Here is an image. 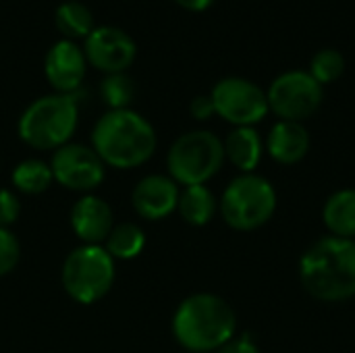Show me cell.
Segmentation results:
<instances>
[{
  "mask_svg": "<svg viewBox=\"0 0 355 353\" xmlns=\"http://www.w3.org/2000/svg\"><path fill=\"white\" fill-rule=\"evenodd\" d=\"M300 281L318 302L355 298V239L327 235L314 241L300 258Z\"/></svg>",
  "mask_w": 355,
  "mask_h": 353,
  "instance_id": "1",
  "label": "cell"
},
{
  "mask_svg": "<svg viewBox=\"0 0 355 353\" xmlns=\"http://www.w3.org/2000/svg\"><path fill=\"white\" fill-rule=\"evenodd\" d=\"M156 146L158 137L154 127L131 108L104 112L92 131V148L100 160L123 171L148 162Z\"/></svg>",
  "mask_w": 355,
  "mask_h": 353,
  "instance_id": "2",
  "label": "cell"
},
{
  "mask_svg": "<svg viewBox=\"0 0 355 353\" xmlns=\"http://www.w3.org/2000/svg\"><path fill=\"white\" fill-rule=\"evenodd\" d=\"M173 335L187 352H216L237 335L235 310L220 295L193 293L179 304L173 316Z\"/></svg>",
  "mask_w": 355,
  "mask_h": 353,
  "instance_id": "3",
  "label": "cell"
},
{
  "mask_svg": "<svg viewBox=\"0 0 355 353\" xmlns=\"http://www.w3.org/2000/svg\"><path fill=\"white\" fill-rule=\"evenodd\" d=\"M77 94H50L33 100L19 119V137L35 150H58L69 144L79 121Z\"/></svg>",
  "mask_w": 355,
  "mask_h": 353,
  "instance_id": "4",
  "label": "cell"
},
{
  "mask_svg": "<svg viewBox=\"0 0 355 353\" xmlns=\"http://www.w3.org/2000/svg\"><path fill=\"white\" fill-rule=\"evenodd\" d=\"M277 204V189L266 177L258 173H241L223 191L218 212L231 229L256 231L275 216Z\"/></svg>",
  "mask_w": 355,
  "mask_h": 353,
  "instance_id": "5",
  "label": "cell"
},
{
  "mask_svg": "<svg viewBox=\"0 0 355 353\" xmlns=\"http://www.w3.org/2000/svg\"><path fill=\"white\" fill-rule=\"evenodd\" d=\"M225 164L223 139L206 129L179 135L166 156L168 177L183 185H206Z\"/></svg>",
  "mask_w": 355,
  "mask_h": 353,
  "instance_id": "6",
  "label": "cell"
},
{
  "mask_svg": "<svg viewBox=\"0 0 355 353\" xmlns=\"http://www.w3.org/2000/svg\"><path fill=\"white\" fill-rule=\"evenodd\" d=\"M114 275V258L102 246L83 243L67 256L60 281L69 298L89 306L110 291Z\"/></svg>",
  "mask_w": 355,
  "mask_h": 353,
  "instance_id": "7",
  "label": "cell"
},
{
  "mask_svg": "<svg viewBox=\"0 0 355 353\" xmlns=\"http://www.w3.org/2000/svg\"><path fill=\"white\" fill-rule=\"evenodd\" d=\"M268 108L279 117V121L304 123L318 112L324 100L322 85L308 71H287L281 73L266 89Z\"/></svg>",
  "mask_w": 355,
  "mask_h": 353,
  "instance_id": "8",
  "label": "cell"
},
{
  "mask_svg": "<svg viewBox=\"0 0 355 353\" xmlns=\"http://www.w3.org/2000/svg\"><path fill=\"white\" fill-rule=\"evenodd\" d=\"M214 112L233 127H254L270 112L266 92L245 77H225L210 92Z\"/></svg>",
  "mask_w": 355,
  "mask_h": 353,
  "instance_id": "9",
  "label": "cell"
},
{
  "mask_svg": "<svg viewBox=\"0 0 355 353\" xmlns=\"http://www.w3.org/2000/svg\"><path fill=\"white\" fill-rule=\"evenodd\" d=\"M106 164L94 152V148L83 144H64L52 154V175L54 181L73 191H92L104 181Z\"/></svg>",
  "mask_w": 355,
  "mask_h": 353,
  "instance_id": "10",
  "label": "cell"
},
{
  "mask_svg": "<svg viewBox=\"0 0 355 353\" xmlns=\"http://www.w3.org/2000/svg\"><path fill=\"white\" fill-rule=\"evenodd\" d=\"M83 54L92 67L104 71L106 75L125 73V69H129L135 60L137 46L125 29L114 25H100L94 27L85 37Z\"/></svg>",
  "mask_w": 355,
  "mask_h": 353,
  "instance_id": "11",
  "label": "cell"
},
{
  "mask_svg": "<svg viewBox=\"0 0 355 353\" xmlns=\"http://www.w3.org/2000/svg\"><path fill=\"white\" fill-rule=\"evenodd\" d=\"M87 60L83 48L73 40L56 42L44 60V73L48 83L56 89V94H75L79 92L85 77Z\"/></svg>",
  "mask_w": 355,
  "mask_h": 353,
  "instance_id": "12",
  "label": "cell"
},
{
  "mask_svg": "<svg viewBox=\"0 0 355 353\" xmlns=\"http://www.w3.org/2000/svg\"><path fill=\"white\" fill-rule=\"evenodd\" d=\"M181 187L166 175H148L144 177L133 193L131 204L135 212L146 221H162L177 210Z\"/></svg>",
  "mask_w": 355,
  "mask_h": 353,
  "instance_id": "13",
  "label": "cell"
},
{
  "mask_svg": "<svg viewBox=\"0 0 355 353\" xmlns=\"http://www.w3.org/2000/svg\"><path fill=\"white\" fill-rule=\"evenodd\" d=\"M71 227L85 246H102L114 227L112 208L98 196H83L71 210Z\"/></svg>",
  "mask_w": 355,
  "mask_h": 353,
  "instance_id": "14",
  "label": "cell"
},
{
  "mask_svg": "<svg viewBox=\"0 0 355 353\" xmlns=\"http://www.w3.org/2000/svg\"><path fill=\"white\" fill-rule=\"evenodd\" d=\"M310 133L304 123L295 121H277L264 141L266 154L283 166L302 162L310 152Z\"/></svg>",
  "mask_w": 355,
  "mask_h": 353,
  "instance_id": "15",
  "label": "cell"
},
{
  "mask_svg": "<svg viewBox=\"0 0 355 353\" xmlns=\"http://www.w3.org/2000/svg\"><path fill=\"white\" fill-rule=\"evenodd\" d=\"M225 160H229L239 173H254L264 156V139L256 127H233L223 141Z\"/></svg>",
  "mask_w": 355,
  "mask_h": 353,
  "instance_id": "16",
  "label": "cell"
},
{
  "mask_svg": "<svg viewBox=\"0 0 355 353\" xmlns=\"http://www.w3.org/2000/svg\"><path fill=\"white\" fill-rule=\"evenodd\" d=\"M322 223L333 237L355 239V189H339L324 202Z\"/></svg>",
  "mask_w": 355,
  "mask_h": 353,
  "instance_id": "17",
  "label": "cell"
},
{
  "mask_svg": "<svg viewBox=\"0 0 355 353\" xmlns=\"http://www.w3.org/2000/svg\"><path fill=\"white\" fill-rule=\"evenodd\" d=\"M177 210L187 225L204 227L214 218L218 210V200L206 185H189L181 189Z\"/></svg>",
  "mask_w": 355,
  "mask_h": 353,
  "instance_id": "18",
  "label": "cell"
},
{
  "mask_svg": "<svg viewBox=\"0 0 355 353\" xmlns=\"http://www.w3.org/2000/svg\"><path fill=\"white\" fill-rule=\"evenodd\" d=\"M54 21H56L58 31L67 35V40L87 37L92 29L96 27L92 10L83 2H77V0L62 2L54 12Z\"/></svg>",
  "mask_w": 355,
  "mask_h": 353,
  "instance_id": "19",
  "label": "cell"
},
{
  "mask_svg": "<svg viewBox=\"0 0 355 353\" xmlns=\"http://www.w3.org/2000/svg\"><path fill=\"white\" fill-rule=\"evenodd\" d=\"M10 179H12V185L21 193L37 196V193H44L52 185L54 175H52L50 164H46L44 160H37V158H29L15 166Z\"/></svg>",
  "mask_w": 355,
  "mask_h": 353,
  "instance_id": "20",
  "label": "cell"
},
{
  "mask_svg": "<svg viewBox=\"0 0 355 353\" xmlns=\"http://www.w3.org/2000/svg\"><path fill=\"white\" fill-rule=\"evenodd\" d=\"M104 243V250L114 260H131L141 254L146 246V233L133 223H119L112 227Z\"/></svg>",
  "mask_w": 355,
  "mask_h": 353,
  "instance_id": "21",
  "label": "cell"
},
{
  "mask_svg": "<svg viewBox=\"0 0 355 353\" xmlns=\"http://www.w3.org/2000/svg\"><path fill=\"white\" fill-rule=\"evenodd\" d=\"M100 96L110 110L129 108L135 96V83L127 73H110L100 83Z\"/></svg>",
  "mask_w": 355,
  "mask_h": 353,
  "instance_id": "22",
  "label": "cell"
},
{
  "mask_svg": "<svg viewBox=\"0 0 355 353\" xmlns=\"http://www.w3.org/2000/svg\"><path fill=\"white\" fill-rule=\"evenodd\" d=\"M345 71V58L339 50L333 48H324L320 52L314 54L312 62H310V75L324 87L329 83H335Z\"/></svg>",
  "mask_w": 355,
  "mask_h": 353,
  "instance_id": "23",
  "label": "cell"
},
{
  "mask_svg": "<svg viewBox=\"0 0 355 353\" xmlns=\"http://www.w3.org/2000/svg\"><path fill=\"white\" fill-rule=\"evenodd\" d=\"M21 258V246L10 229L0 227V277L15 270Z\"/></svg>",
  "mask_w": 355,
  "mask_h": 353,
  "instance_id": "24",
  "label": "cell"
},
{
  "mask_svg": "<svg viewBox=\"0 0 355 353\" xmlns=\"http://www.w3.org/2000/svg\"><path fill=\"white\" fill-rule=\"evenodd\" d=\"M21 212L19 198L10 189H0V227L8 229Z\"/></svg>",
  "mask_w": 355,
  "mask_h": 353,
  "instance_id": "25",
  "label": "cell"
},
{
  "mask_svg": "<svg viewBox=\"0 0 355 353\" xmlns=\"http://www.w3.org/2000/svg\"><path fill=\"white\" fill-rule=\"evenodd\" d=\"M214 353H262L258 343L252 335H235L231 341H227L220 350Z\"/></svg>",
  "mask_w": 355,
  "mask_h": 353,
  "instance_id": "26",
  "label": "cell"
},
{
  "mask_svg": "<svg viewBox=\"0 0 355 353\" xmlns=\"http://www.w3.org/2000/svg\"><path fill=\"white\" fill-rule=\"evenodd\" d=\"M189 112L196 121H208L210 117H214V104H212V98L210 94H202V96H196L191 100V106H189Z\"/></svg>",
  "mask_w": 355,
  "mask_h": 353,
  "instance_id": "27",
  "label": "cell"
},
{
  "mask_svg": "<svg viewBox=\"0 0 355 353\" xmlns=\"http://www.w3.org/2000/svg\"><path fill=\"white\" fill-rule=\"evenodd\" d=\"M179 6H183L185 10H191V12H202L206 8L212 6L214 0H175Z\"/></svg>",
  "mask_w": 355,
  "mask_h": 353,
  "instance_id": "28",
  "label": "cell"
}]
</instances>
